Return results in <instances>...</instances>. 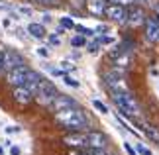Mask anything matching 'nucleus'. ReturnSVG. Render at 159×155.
<instances>
[{
	"mask_svg": "<svg viewBox=\"0 0 159 155\" xmlns=\"http://www.w3.org/2000/svg\"><path fill=\"white\" fill-rule=\"evenodd\" d=\"M55 120H57L63 128L71 130V132H84V130H89V126H90V120L79 106L55 112Z\"/></svg>",
	"mask_w": 159,
	"mask_h": 155,
	"instance_id": "obj_1",
	"label": "nucleus"
},
{
	"mask_svg": "<svg viewBox=\"0 0 159 155\" xmlns=\"http://www.w3.org/2000/svg\"><path fill=\"white\" fill-rule=\"evenodd\" d=\"M112 100H114L116 108L120 110L122 116H126V118H136V116H139V104H138L136 98L130 94V90H128V92H114V94H112Z\"/></svg>",
	"mask_w": 159,
	"mask_h": 155,
	"instance_id": "obj_2",
	"label": "nucleus"
},
{
	"mask_svg": "<svg viewBox=\"0 0 159 155\" xmlns=\"http://www.w3.org/2000/svg\"><path fill=\"white\" fill-rule=\"evenodd\" d=\"M59 94V90H57V86H55L51 80H47L43 79L41 80V84L38 86V90L34 92V100L41 104V106H51V102H53V98Z\"/></svg>",
	"mask_w": 159,
	"mask_h": 155,
	"instance_id": "obj_3",
	"label": "nucleus"
},
{
	"mask_svg": "<svg viewBox=\"0 0 159 155\" xmlns=\"http://www.w3.org/2000/svg\"><path fill=\"white\" fill-rule=\"evenodd\" d=\"M104 84H106V89L112 92H128V84H126V79L124 75H122V71L118 69H114V71H108L104 73Z\"/></svg>",
	"mask_w": 159,
	"mask_h": 155,
	"instance_id": "obj_4",
	"label": "nucleus"
},
{
	"mask_svg": "<svg viewBox=\"0 0 159 155\" xmlns=\"http://www.w3.org/2000/svg\"><path fill=\"white\" fill-rule=\"evenodd\" d=\"M0 65L8 73V71L16 69V67H20V65H26V59L18 51H14V49H4V51H0Z\"/></svg>",
	"mask_w": 159,
	"mask_h": 155,
	"instance_id": "obj_5",
	"label": "nucleus"
},
{
	"mask_svg": "<svg viewBox=\"0 0 159 155\" xmlns=\"http://www.w3.org/2000/svg\"><path fill=\"white\" fill-rule=\"evenodd\" d=\"M126 14H128V8L122 4H108L104 10V16L110 22H116V24H126Z\"/></svg>",
	"mask_w": 159,
	"mask_h": 155,
	"instance_id": "obj_6",
	"label": "nucleus"
},
{
	"mask_svg": "<svg viewBox=\"0 0 159 155\" xmlns=\"http://www.w3.org/2000/svg\"><path fill=\"white\" fill-rule=\"evenodd\" d=\"M28 73H30V67L28 65H20V67H16V69L6 73V80H8V84H12V86H22L26 83Z\"/></svg>",
	"mask_w": 159,
	"mask_h": 155,
	"instance_id": "obj_7",
	"label": "nucleus"
},
{
	"mask_svg": "<svg viewBox=\"0 0 159 155\" xmlns=\"http://www.w3.org/2000/svg\"><path fill=\"white\" fill-rule=\"evenodd\" d=\"M145 20H148V14H145V10L142 8V6H130L128 8V14H126V24L128 26H142V24H145Z\"/></svg>",
	"mask_w": 159,
	"mask_h": 155,
	"instance_id": "obj_8",
	"label": "nucleus"
},
{
	"mask_svg": "<svg viewBox=\"0 0 159 155\" xmlns=\"http://www.w3.org/2000/svg\"><path fill=\"white\" fill-rule=\"evenodd\" d=\"M75 106H79L75 98L69 96V94H61V92L53 98V102H51V110H53V112H61V110L75 108Z\"/></svg>",
	"mask_w": 159,
	"mask_h": 155,
	"instance_id": "obj_9",
	"label": "nucleus"
},
{
	"mask_svg": "<svg viewBox=\"0 0 159 155\" xmlns=\"http://www.w3.org/2000/svg\"><path fill=\"white\" fill-rule=\"evenodd\" d=\"M63 144L69 145V147H79V149H83V147H87V134H84V132L67 134L63 138Z\"/></svg>",
	"mask_w": 159,
	"mask_h": 155,
	"instance_id": "obj_10",
	"label": "nucleus"
},
{
	"mask_svg": "<svg viewBox=\"0 0 159 155\" xmlns=\"http://www.w3.org/2000/svg\"><path fill=\"white\" fill-rule=\"evenodd\" d=\"M87 147H90V149L106 147V135L102 134V132H96V130L87 132Z\"/></svg>",
	"mask_w": 159,
	"mask_h": 155,
	"instance_id": "obj_11",
	"label": "nucleus"
},
{
	"mask_svg": "<svg viewBox=\"0 0 159 155\" xmlns=\"http://www.w3.org/2000/svg\"><path fill=\"white\" fill-rule=\"evenodd\" d=\"M12 96H14V100L18 104H22V106H28V104H32L34 100V92L26 89V86H14V92H12Z\"/></svg>",
	"mask_w": 159,
	"mask_h": 155,
	"instance_id": "obj_12",
	"label": "nucleus"
},
{
	"mask_svg": "<svg viewBox=\"0 0 159 155\" xmlns=\"http://www.w3.org/2000/svg\"><path fill=\"white\" fill-rule=\"evenodd\" d=\"M84 6H87V12L94 18H102L104 16V10L108 6V0H84Z\"/></svg>",
	"mask_w": 159,
	"mask_h": 155,
	"instance_id": "obj_13",
	"label": "nucleus"
},
{
	"mask_svg": "<svg viewBox=\"0 0 159 155\" xmlns=\"http://www.w3.org/2000/svg\"><path fill=\"white\" fill-rule=\"evenodd\" d=\"M41 80H43V77H41L38 71H32V69H30V73H28V77H26V83H24V86H26V89H30L32 92H35V90H38V86L41 84Z\"/></svg>",
	"mask_w": 159,
	"mask_h": 155,
	"instance_id": "obj_14",
	"label": "nucleus"
},
{
	"mask_svg": "<svg viewBox=\"0 0 159 155\" xmlns=\"http://www.w3.org/2000/svg\"><path fill=\"white\" fill-rule=\"evenodd\" d=\"M145 38H148V41L159 39V22L157 20H145Z\"/></svg>",
	"mask_w": 159,
	"mask_h": 155,
	"instance_id": "obj_15",
	"label": "nucleus"
},
{
	"mask_svg": "<svg viewBox=\"0 0 159 155\" xmlns=\"http://www.w3.org/2000/svg\"><path fill=\"white\" fill-rule=\"evenodd\" d=\"M28 34L32 35L34 39H43L45 35H47V32H45V26L43 24H39V22H32L28 26Z\"/></svg>",
	"mask_w": 159,
	"mask_h": 155,
	"instance_id": "obj_16",
	"label": "nucleus"
},
{
	"mask_svg": "<svg viewBox=\"0 0 159 155\" xmlns=\"http://www.w3.org/2000/svg\"><path fill=\"white\" fill-rule=\"evenodd\" d=\"M142 130H143V134L148 135L151 141L159 144V130H157V128H153V126H142Z\"/></svg>",
	"mask_w": 159,
	"mask_h": 155,
	"instance_id": "obj_17",
	"label": "nucleus"
},
{
	"mask_svg": "<svg viewBox=\"0 0 159 155\" xmlns=\"http://www.w3.org/2000/svg\"><path fill=\"white\" fill-rule=\"evenodd\" d=\"M75 30L81 35H84V38H93V35H96L94 34V30H90V28H84V26H81V24H75Z\"/></svg>",
	"mask_w": 159,
	"mask_h": 155,
	"instance_id": "obj_18",
	"label": "nucleus"
},
{
	"mask_svg": "<svg viewBox=\"0 0 159 155\" xmlns=\"http://www.w3.org/2000/svg\"><path fill=\"white\" fill-rule=\"evenodd\" d=\"M63 83H65L67 86H71V89H79V86H81V83H79L77 79H73L69 73H65V75H63Z\"/></svg>",
	"mask_w": 159,
	"mask_h": 155,
	"instance_id": "obj_19",
	"label": "nucleus"
},
{
	"mask_svg": "<svg viewBox=\"0 0 159 155\" xmlns=\"http://www.w3.org/2000/svg\"><path fill=\"white\" fill-rule=\"evenodd\" d=\"M59 26L63 28V30H75V22H73L69 16H65V18H61V20H59Z\"/></svg>",
	"mask_w": 159,
	"mask_h": 155,
	"instance_id": "obj_20",
	"label": "nucleus"
},
{
	"mask_svg": "<svg viewBox=\"0 0 159 155\" xmlns=\"http://www.w3.org/2000/svg\"><path fill=\"white\" fill-rule=\"evenodd\" d=\"M71 45L73 47H84L87 45V38L84 35H75V38H71Z\"/></svg>",
	"mask_w": 159,
	"mask_h": 155,
	"instance_id": "obj_21",
	"label": "nucleus"
},
{
	"mask_svg": "<svg viewBox=\"0 0 159 155\" xmlns=\"http://www.w3.org/2000/svg\"><path fill=\"white\" fill-rule=\"evenodd\" d=\"M45 71L49 73L51 77H63V75H65V73L61 71L59 67H53V65H45Z\"/></svg>",
	"mask_w": 159,
	"mask_h": 155,
	"instance_id": "obj_22",
	"label": "nucleus"
},
{
	"mask_svg": "<svg viewBox=\"0 0 159 155\" xmlns=\"http://www.w3.org/2000/svg\"><path fill=\"white\" fill-rule=\"evenodd\" d=\"M93 106H94V110H98L100 114H108V106L102 100H93Z\"/></svg>",
	"mask_w": 159,
	"mask_h": 155,
	"instance_id": "obj_23",
	"label": "nucleus"
},
{
	"mask_svg": "<svg viewBox=\"0 0 159 155\" xmlns=\"http://www.w3.org/2000/svg\"><path fill=\"white\" fill-rule=\"evenodd\" d=\"M100 41L98 39H94V41H90V43H87V49H89V53H98L100 51Z\"/></svg>",
	"mask_w": 159,
	"mask_h": 155,
	"instance_id": "obj_24",
	"label": "nucleus"
},
{
	"mask_svg": "<svg viewBox=\"0 0 159 155\" xmlns=\"http://www.w3.org/2000/svg\"><path fill=\"white\" fill-rule=\"evenodd\" d=\"M59 69L63 71V73H71V71H75V65H73L71 61H61V63H59Z\"/></svg>",
	"mask_w": 159,
	"mask_h": 155,
	"instance_id": "obj_25",
	"label": "nucleus"
},
{
	"mask_svg": "<svg viewBox=\"0 0 159 155\" xmlns=\"http://www.w3.org/2000/svg\"><path fill=\"white\" fill-rule=\"evenodd\" d=\"M16 12H18V14H24V16H32V8H28V6H18V8H16Z\"/></svg>",
	"mask_w": 159,
	"mask_h": 155,
	"instance_id": "obj_26",
	"label": "nucleus"
},
{
	"mask_svg": "<svg viewBox=\"0 0 159 155\" xmlns=\"http://www.w3.org/2000/svg\"><path fill=\"white\" fill-rule=\"evenodd\" d=\"M96 39L100 41V45H108V43H112V41H114V38H110V35H98Z\"/></svg>",
	"mask_w": 159,
	"mask_h": 155,
	"instance_id": "obj_27",
	"label": "nucleus"
},
{
	"mask_svg": "<svg viewBox=\"0 0 159 155\" xmlns=\"http://www.w3.org/2000/svg\"><path fill=\"white\" fill-rule=\"evenodd\" d=\"M136 151H138L139 155H153V153H151V151H149L143 144H138V149H136Z\"/></svg>",
	"mask_w": 159,
	"mask_h": 155,
	"instance_id": "obj_28",
	"label": "nucleus"
},
{
	"mask_svg": "<svg viewBox=\"0 0 159 155\" xmlns=\"http://www.w3.org/2000/svg\"><path fill=\"white\" fill-rule=\"evenodd\" d=\"M38 55H39V57H43V59H47V57H49V47H38Z\"/></svg>",
	"mask_w": 159,
	"mask_h": 155,
	"instance_id": "obj_29",
	"label": "nucleus"
},
{
	"mask_svg": "<svg viewBox=\"0 0 159 155\" xmlns=\"http://www.w3.org/2000/svg\"><path fill=\"white\" fill-rule=\"evenodd\" d=\"M4 132L8 134V135H12V134H20V126H8Z\"/></svg>",
	"mask_w": 159,
	"mask_h": 155,
	"instance_id": "obj_30",
	"label": "nucleus"
},
{
	"mask_svg": "<svg viewBox=\"0 0 159 155\" xmlns=\"http://www.w3.org/2000/svg\"><path fill=\"white\" fill-rule=\"evenodd\" d=\"M124 149H126V153H128V155H138V151L134 149V147H132L130 144H128V141H126V144H124Z\"/></svg>",
	"mask_w": 159,
	"mask_h": 155,
	"instance_id": "obj_31",
	"label": "nucleus"
},
{
	"mask_svg": "<svg viewBox=\"0 0 159 155\" xmlns=\"http://www.w3.org/2000/svg\"><path fill=\"white\" fill-rule=\"evenodd\" d=\"M89 153H90V155H108V153H106V147H100V149H90Z\"/></svg>",
	"mask_w": 159,
	"mask_h": 155,
	"instance_id": "obj_32",
	"label": "nucleus"
},
{
	"mask_svg": "<svg viewBox=\"0 0 159 155\" xmlns=\"http://www.w3.org/2000/svg\"><path fill=\"white\" fill-rule=\"evenodd\" d=\"M47 39H49V43H51V45H59V43H61L59 35H49V38H47Z\"/></svg>",
	"mask_w": 159,
	"mask_h": 155,
	"instance_id": "obj_33",
	"label": "nucleus"
},
{
	"mask_svg": "<svg viewBox=\"0 0 159 155\" xmlns=\"http://www.w3.org/2000/svg\"><path fill=\"white\" fill-rule=\"evenodd\" d=\"M22 153V149L18 145H10V155H20Z\"/></svg>",
	"mask_w": 159,
	"mask_h": 155,
	"instance_id": "obj_34",
	"label": "nucleus"
},
{
	"mask_svg": "<svg viewBox=\"0 0 159 155\" xmlns=\"http://www.w3.org/2000/svg\"><path fill=\"white\" fill-rule=\"evenodd\" d=\"M106 32H108V26H98L94 30V34H106Z\"/></svg>",
	"mask_w": 159,
	"mask_h": 155,
	"instance_id": "obj_35",
	"label": "nucleus"
},
{
	"mask_svg": "<svg viewBox=\"0 0 159 155\" xmlns=\"http://www.w3.org/2000/svg\"><path fill=\"white\" fill-rule=\"evenodd\" d=\"M0 10H12V6H10V4H6L4 0H0Z\"/></svg>",
	"mask_w": 159,
	"mask_h": 155,
	"instance_id": "obj_36",
	"label": "nucleus"
},
{
	"mask_svg": "<svg viewBox=\"0 0 159 155\" xmlns=\"http://www.w3.org/2000/svg\"><path fill=\"white\" fill-rule=\"evenodd\" d=\"M35 2H39V4H57L59 0H35Z\"/></svg>",
	"mask_w": 159,
	"mask_h": 155,
	"instance_id": "obj_37",
	"label": "nucleus"
},
{
	"mask_svg": "<svg viewBox=\"0 0 159 155\" xmlns=\"http://www.w3.org/2000/svg\"><path fill=\"white\" fill-rule=\"evenodd\" d=\"M41 18H43V24H49V22H51V16H49V14H43Z\"/></svg>",
	"mask_w": 159,
	"mask_h": 155,
	"instance_id": "obj_38",
	"label": "nucleus"
},
{
	"mask_svg": "<svg viewBox=\"0 0 159 155\" xmlns=\"http://www.w3.org/2000/svg\"><path fill=\"white\" fill-rule=\"evenodd\" d=\"M71 155H90V153H84V151H71Z\"/></svg>",
	"mask_w": 159,
	"mask_h": 155,
	"instance_id": "obj_39",
	"label": "nucleus"
},
{
	"mask_svg": "<svg viewBox=\"0 0 159 155\" xmlns=\"http://www.w3.org/2000/svg\"><path fill=\"white\" fill-rule=\"evenodd\" d=\"M0 155H4V147L2 145H0Z\"/></svg>",
	"mask_w": 159,
	"mask_h": 155,
	"instance_id": "obj_40",
	"label": "nucleus"
},
{
	"mask_svg": "<svg viewBox=\"0 0 159 155\" xmlns=\"http://www.w3.org/2000/svg\"><path fill=\"white\" fill-rule=\"evenodd\" d=\"M134 2H148V0H134Z\"/></svg>",
	"mask_w": 159,
	"mask_h": 155,
	"instance_id": "obj_41",
	"label": "nucleus"
},
{
	"mask_svg": "<svg viewBox=\"0 0 159 155\" xmlns=\"http://www.w3.org/2000/svg\"><path fill=\"white\" fill-rule=\"evenodd\" d=\"M155 18H157V22H159V12H157V16H155Z\"/></svg>",
	"mask_w": 159,
	"mask_h": 155,
	"instance_id": "obj_42",
	"label": "nucleus"
}]
</instances>
